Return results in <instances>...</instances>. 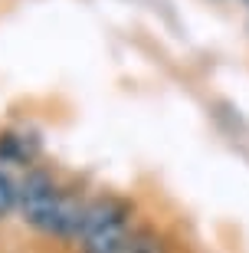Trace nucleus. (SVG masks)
<instances>
[{
    "instance_id": "obj_5",
    "label": "nucleus",
    "mask_w": 249,
    "mask_h": 253,
    "mask_svg": "<svg viewBox=\"0 0 249 253\" xmlns=\"http://www.w3.org/2000/svg\"><path fill=\"white\" fill-rule=\"evenodd\" d=\"M125 253H167L164 244H161V237L148 227H138V230H131V240H128V250Z\"/></svg>"
},
{
    "instance_id": "obj_2",
    "label": "nucleus",
    "mask_w": 249,
    "mask_h": 253,
    "mask_svg": "<svg viewBox=\"0 0 249 253\" xmlns=\"http://www.w3.org/2000/svg\"><path fill=\"white\" fill-rule=\"evenodd\" d=\"M131 207L118 197H95L85 204V217L79 227L82 253H125L131 240Z\"/></svg>"
},
{
    "instance_id": "obj_4",
    "label": "nucleus",
    "mask_w": 249,
    "mask_h": 253,
    "mask_svg": "<svg viewBox=\"0 0 249 253\" xmlns=\"http://www.w3.org/2000/svg\"><path fill=\"white\" fill-rule=\"evenodd\" d=\"M20 204V181H13L7 168H0V220H7Z\"/></svg>"
},
{
    "instance_id": "obj_6",
    "label": "nucleus",
    "mask_w": 249,
    "mask_h": 253,
    "mask_svg": "<svg viewBox=\"0 0 249 253\" xmlns=\"http://www.w3.org/2000/svg\"><path fill=\"white\" fill-rule=\"evenodd\" d=\"M243 3H249V0H243Z\"/></svg>"
},
{
    "instance_id": "obj_3",
    "label": "nucleus",
    "mask_w": 249,
    "mask_h": 253,
    "mask_svg": "<svg viewBox=\"0 0 249 253\" xmlns=\"http://www.w3.org/2000/svg\"><path fill=\"white\" fill-rule=\"evenodd\" d=\"M39 151L36 135L27 131H0V168L7 165H30Z\"/></svg>"
},
{
    "instance_id": "obj_1",
    "label": "nucleus",
    "mask_w": 249,
    "mask_h": 253,
    "mask_svg": "<svg viewBox=\"0 0 249 253\" xmlns=\"http://www.w3.org/2000/svg\"><path fill=\"white\" fill-rule=\"evenodd\" d=\"M17 211L33 230L49 237H75L85 217L82 201L72 191H63L53 181V174L43 168H30L23 174Z\"/></svg>"
}]
</instances>
